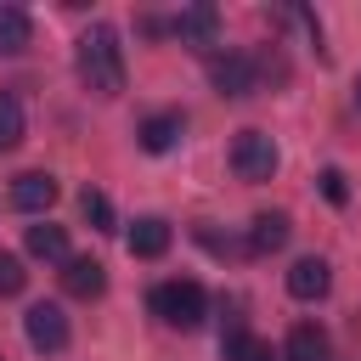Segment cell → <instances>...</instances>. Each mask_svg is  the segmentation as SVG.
<instances>
[{
    "mask_svg": "<svg viewBox=\"0 0 361 361\" xmlns=\"http://www.w3.org/2000/svg\"><path fill=\"white\" fill-rule=\"evenodd\" d=\"M73 68H79L85 90L118 96V90H124V45H118V34H113L107 23H90V28L79 34V45H73Z\"/></svg>",
    "mask_w": 361,
    "mask_h": 361,
    "instance_id": "6da1fadb",
    "label": "cell"
},
{
    "mask_svg": "<svg viewBox=\"0 0 361 361\" xmlns=\"http://www.w3.org/2000/svg\"><path fill=\"white\" fill-rule=\"evenodd\" d=\"M23 288H28V271H23V259L0 248V299H17Z\"/></svg>",
    "mask_w": 361,
    "mask_h": 361,
    "instance_id": "ac0fdd59",
    "label": "cell"
},
{
    "mask_svg": "<svg viewBox=\"0 0 361 361\" xmlns=\"http://www.w3.org/2000/svg\"><path fill=\"white\" fill-rule=\"evenodd\" d=\"M226 361H282V355H276V350H271L265 338H243V344H237V350H231Z\"/></svg>",
    "mask_w": 361,
    "mask_h": 361,
    "instance_id": "d6986e66",
    "label": "cell"
},
{
    "mask_svg": "<svg viewBox=\"0 0 361 361\" xmlns=\"http://www.w3.org/2000/svg\"><path fill=\"white\" fill-rule=\"evenodd\" d=\"M51 203H56V175L28 169V175L11 180V209H23V214H45Z\"/></svg>",
    "mask_w": 361,
    "mask_h": 361,
    "instance_id": "8992f818",
    "label": "cell"
},
{
    "mask_svg": "<svg viewBox=\"0 0 361 361\" xmlns=\"http://www.w3.org/2000/svg\"><path fill=\"white\" fill-rule=\"evenodd\" d=\"M23 130H28V124H23V102H17L11 90H0V152H11V147L23 141Z\"/></svg>",
    "mask_w": 361,
    "mask_h": 361,
    "instance_id": "2e32d148",
    "label": "cell"
},
{
    "mask_svg": "<svg viewBox=\"0 0 361 361\" xmlns=\"http://www.w3.org/2000/svg\"><path fill=\"white\" fill-rule=\"evenodd\" d=\"M135 135H141V147H147V152H169V147L180 141V113H152Z\"/></svg>",
    "mask_w": 361,
    "mask_h": 361,
    "instance_id": "5bb4252c",
    "label": "cell"
},
{
    "mask_svg": "<svg viewBox=\"0 0 361 361\" xmlns=\"http://www.w3.org/2000/svg\"><path fill=\"white\" fill-rule=\"evenodd\" d=\"M152 316H158L164 327H180V333H192V327H203V316H209V293H203L192 276L158 282V288H152Z\"/></svg>",
    "mask_w": 361,
    "mask_h": 361,
    "instance_id": "7a4b0ae2",
    "label": "cell"
},
{
    "mask_svg": "<svg viewBox=\"0 0 361 361\" xmlns=\"http://www.w3.org/2000/svg\"><path fill=\"white\" fill-rule=\"evenodd\" d=\"M322 197H327V203H344V197H350V186H344L338 169H322Z\"/></svg>",
    "mask_w": 361,
    "mask_h": 361,
    "instance_id": "ffe728a7",
    "label": "cell"
},
{
    "mask_svg": "<svg viewBox=\"0 0 361 361\" xmlns=\"http://www.w3.org/2000/svg\"><path fill=\"white\" fill-rule=\"evenodd\" d=\"M276 164H282V152H276V141L265 130H237L231 135V169L243 180H271Z\"/></svg>",
    "mask_w": 361,
    "mask_h": 361,
    "instance_id": "3957f363",
    "label": "cell"
},
{
    "mask_svg": "<svg viewBox=\"0 0 361 361\" xmlns=\"http://www.w3.org/2000/svg\"><path fill=\"white\" fill-rule=\"evenodd\" d=\"M175 34H180L186 45H197V51H209V45L220 39V11H214V6H186V11L175 17Z\"/></svg>",
    "mask_w": 361,
    "mask_h": 361,
    "instance_id": "52a82bcc",
    "label": "cell"
},
{
    "mask_svg": "<svg viewBox=\"0 0 361 361\" xmlns=\"http://www.w3.org/2000/svg\"><path fill=\"white\" fill-rule=\"evenodd\" d=\"M327 288H333V271H327V259H316V254L293 259V271H288V293H293V299H322Z\"/></svg>",
    "mask_w": 361,
    "mask_h": 361,
    "instance_id": "9c48e42d",
    "label": "cell"
},
{
    "mask_svg": "<svg viewBox=\"0 0 361 361\" xmlns=\"http://www.w3.org/2000/svg\"><path fill=\"white\" fill-rule=\"evenodd\" d=\"M209 85H214L220 96H248V90L259 85V68H254L248 51H214V56H209Z\"/></svg>",
    "mask_w": 361,
    "mask_h": 361,
    "instance_id": "277c9868",
    "label": "cell"
},
{
    "mask_svg": "<svg viewBox=\"0 0 361 361\" xmlns=\"http://www.w3.org/2000/svg\"><path fill=\"white\" fill-rule=\"evenodd\" d=\"M327 355H333V338L322 322H299L288 333V361H327Z\"/></svg>",
    "mask_w": 361,
    "mask_h": 361,
    "instance_id": "30bf717a",
    "label": "cell"
},
{
    "mask_svg": "<svg viewBox=\"0 0 361 361\" xmlns=\"http://www.w3.org/2000/svg\"><path fill=\"white\" fill-rule=\"evenodd\" d=\"M288 231H293L288 214H276V209H271V214H254V226H248V254H276V248L288 243Z\"/></svg>",
    "mask_w": 361,
    "mask_h": 361,
    "instance_id": "7c38bea8",
    "label": "cell"
},
{
    "mask_svg": "<svg viewBox=\"0 0 361 361\" xmlns=\"http://www.w3.org/2000/svg\"><path fill=\"white\" fill-rule=\"evenodd\" d=\"M79 214H85L96 231H113V203H107V192L85 186V192H79Z\"/></svg>",
    "mask_w": 361,
    "mask_h": 361,
    "instance_id": "e0dca14e",
    "label": "cell"
},
{
    "mask_svg": "<svg viewBox=\"0 0 361 361\" xmlns=\"http://www.w3.org/2000/svg\"><path fill=\"white\" fill-rule=\"evenodd\" d=\"M23 327H28V344L34 350H68V316H62V305H34L28 316H23Z\"/></svg>",
    "mask_w": 361,
    "mask_h": 361,
    "instance_id": "5b68a950",
    "label": "cell"
},
{
    "mask_svg": "<svg viewBox=\"0 0 361 361\" xmlns=\"http://www.w3.org/2000/svg\"><path fill=\"white\" fill-rule=\"evenodd\" d=\"M62 288H68L73 299H102V288H107V271H102V259H90V254L68 259V265H62Z\"/></svg>",
    "mask_w": 361,
    "mask_h": 361,
    "instance_id": "ba28073f",
    "label": "cell"
},
{
    "mask_svg": "<svg viewBox=\"0 0 361 361\" xmlns=\"http://www.w3.org/2000/svg\"><path fill=\"white\" fill-rule=\"evenodd\" d=\"M28 39H34V17L23 6H0V56L28 51Z\"/></svg>",
    "mask_w": 361,
    "mask_h": 361,
    "instance_id": "4fadbf2b",
    "label": "cell"
},
{
    "mask_svg": "<svg viewBox=\"0 0 361 361\" xmlns=\"http://www.w3.org/2000/svg\"><path fill=\"white\" fill-rule=\"evenodd\" d=\"M355 107H361V79H355Z\"/></svg>",
    "mask_w": 361,
    "mask_h": 361,
    "instance_id": "44dd1931",
    "label": "cell"
},
{
    "mask_svg": "<svg viewBox=\"0 0 361 361\" xmlns=\"http://www.w3.org/2000/svg\"><path fill=\"white\" fill-rule=\"evenodd\" d=\"M28 254H34V259H62V265H68V231L51 226V220H45V226H28Z\"/></svg>",
    "mask_w": 361,
    "mask_h": 361,
    "instance_id": "9a60e30c",
    "label": "cell"
},
{
    "mask_svg": "<svg viewBox=\"0 0 361 361\" xmlns=\"http://www.w3.org/2000/svg\"><path fill=\"white\" fill-rule=\"evenodd\" d=\"M164 248H169V220L141 214V220L130 226V254H135V259H158Z\"/></svg>",
    "mask_w": 361,
    "mask_h": 361,
    "instance_id": "8fae6325",
    "label": "cell"
}]
</instances>
